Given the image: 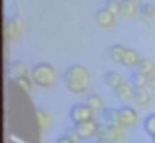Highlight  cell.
<instances>
[{"instance_id":"cell-1","label":"cell","mask_w":155,"mask_h":143,"mask_svg":"<svg viewBox=\"0 0 155 143\" xmlns=\"http://www.w3.org/2000/svg\"><path fill=\"white\" fill-rule=\"evenodd\" d=\"M62 81L65 88L73 93V95H82L88 90L91 76L87 67L79 65V64H73L67 67L62 73Z\"/></svg>"},{"instance_id":"cell-2","label":"cell","mask_w":155,"mask_h":143,"mask_svg":"<svg viewBox=\"0 0 155 143\" xmlns=\"http://www.w3.org/2000/svg\"><path fill=\"white\" fill-rule=\"evenodd\" d=\"M31 79L37 87L41 88H49L55 84L56 79V72L55 67L49 62H38L32 67L31 70Z\"/></svg>"},{"instance_id":"cell-3","label":"cell","mask_w":155,"mask_h":143,"mask_svg":"<svg viewBox=\"0 0 155 143\" xmlns=\"http://www.w3.org/2000/svg\"><path fill=\"white\" fill-rule=\"evenodd\" d=\"M68 117L74 125H78L93 119V110L87 104H74L68 110Z\"/></svg>"},{"instance_id":"cell-4","label":"cell","mask_w":155,"mask_h":143,"mask_svg":"<svg viewBox=\"0 0 155 143\" xmlns=\"http://www.w3.org/2000/svg\"><path fill=\"white\" fill-rule=\"evenodd\" d=\"M97 138H105V140H110L111 143H119L125 138V132L122 128H114V126H110L107 123H99V128H97V134H96Z\"/></svg>"},{"instance_id":"cell-5","label":"cell","mask_w":155,"mask_h":143,"mask_svg":"<svg viewBox=\"0 0 155 143\" xmlns=\"http://www.w3.org/2000/svg\"><path fill=\"white\" fill-rule=\"evenodd\" d=\"M78 134H79L81 138H90V137H94L97 134V128H99V123L94 120V119H90L87 122H82V123H78L74 125Z\"/></svg>"},{"instance_id":"cell-6","label":"cell","mask_w":155,"mask_h":143,"mask_svg":"<svg viewBox=\"0 0 155 143\" xmlns=\"http://www.w3.org/2000/svg\"><path fill=\"white\" fill-rule=\"evenodd\" d=\"M119 119H120V125L125 128V126H132L137 123L138 120V114L137 111L129 107V105H125L122 108H119Z\"/></svg>"},{"instance_id":"cell-7","label":"cell","mask_w":155,"mask_h":143,"mask_svg":"<svg viewBox=\"0 0 155 143\" xmlns=\"http://www.w3.org/2000/svg\"><path fill=\"white\" fill-rule=\"evenodd\" d=\"M21 31H23V22L18 17L6 20V23H5V35H6V38H14Z\"/></svg>"},{"instance_id":"cell-8","label":"cell","mask_w":155,"mask_h":143,"mask_svg":"<svg viewBox=\"0 0 155 143\" xmlns=\"http://www.w3.org/2000/svg\"><path fill=\"white\" fill-rule=\"evenodd\" d=\"M114 20H116V15L111 14L107 8H102V9H97L96 12V22L101 28H111L114 25Z\"/></svg>"},{"instance_id":"cell-9","label":"cell","mask_w":155,"mask_h":143,"mask_svg":"<svg viewBox=\"0 0 155 143\" xmlns=\"http://www.w3.org/2000/svg\"><path fill=\"white\" fill-rule=\"evenodd\" d=\"M102 117H104V120H105L107 125L114 126V128H123L120 125L119 110H116V108H104L102 110Z\"/></svg>"},{"instance_id":"cell-10","label":"cell","mask_w":155,"mask_h":143,"mask_svg":"<svg viewBox=\"0 0 155 143\" xmlns=\"http://www.w3.org/2000/svg\"><path fill=\"white\" fill-rule=\"evenodd\" d=\"M132 101L138 107H146L150 102V93L146 90V87H137V88H134Z\"/></svg>"},{"instance_id":"cell-11","label":"cell","mask_w":155,"mask_h":143,"mask_svg":"<svg viewBox=\"0 0 155 143\" xmlns=\"http://www.w3.org/2000/svg\"><path fill=\"white\" fill-rule=\"evenodd\" d=\"M116 96L120 99V101H125V102H129L132 101V95H134V87L131 84H126V82H122L116 90H114Z\"/></svg>"},{"instance_id":"cell-12","label":"cell","mask_w":155,"mask_h":143,"mask_svg":"<svg viewBox=\"0 0 155 143\" xmlns=\"http://www.w3.org/2000/svg\"><path fill=\"white\" fill-rule=\"evenodd\" d=\"M104 82H105L110 88L116 90V88L123 82V78H122L120 73H117V72L108 70V72H105V73H104Z\"/></svg>"},{"instance_id":"cell-13","label":"cell","mask_w":155,"mask_h":143,"mask_svg":"<svg viewBox=\"0 0 155 143\" xmlns=\"http://www.w3.org/2000/svg\"><path fill=\"white\" fill-rule=\"evenodd\" d=\"M140 61H141V58H140L138 52L134 50V49H128L126 47L125 55H123V59H122V64L126 65V67H137Z\"/></svg>"},{"instance_id":"cell-14","label":"cell","mask_w":155,"mask_h":143,"mask_svg":"<svg viewBox=\"0 0 155 143\" xmlns=\"http://www.w3.org/2000/svg\"><path fill=\"white\" fill-rule=\"evenodd\" d=\"M29 73H31V72L28 70V67H26L21 61H14V62L11 64V75H12L14 79H17V78H25V76H28Z\"/></svg>"},{"instance_id":"cell-15","label":"cell","mask_w":155,"mask_h":143,"mask_svg":"<svg viewBox=\"0 0 155 143\" xmlns=\"http://www.w3.org/2000/svg\"><path fill=\"white\" fill-rule=\"evenodd\" d=\"M35 117H37V123H38L40 129H46V128H49L50 123H52V116H50L47 111L41 110V108H38V110L35 111Z\"/></svg>"},{"instance_id":"cell-16","label":"cell","mask_w":155,"mask_h":143,"mask_svg":"<svg viewBox=\"0 0 155 143\" xmlns=\"http://www.w3.org/2000/svg\"><path fill=\"white\" fill-rule=\"evenodd\" d=\"M125 50H126V47H123L122 44H113V46H110V49H108V55H110V58H111L114 62L122 64Z\"/></svg>"},{"instance_id":"cell-17","label":"cell","mask_w":155,"mask_h":143,"mask_svg":"<svg viewBox=\"0 0 155 143\" xmlns=\"http://www.w3.org/2000/svg\"><path fill=\"white\" fill-rule=\"evenodd\" d=\"M120 12L126 17H134L138 14V8L135 6L134 2H128V0H122L120 2Z\"/></svg>"},{"instance_id":"cell-18","label":"cell","mask_w":155,"mask_h":143,"mask_svg":"<svg viewBox=\"0 0 155 143\" xmlns=\"http://www.w3.org/2000/svg\"><path fill=\"white\" fill-rule=\"evenodd\" d=\"M137 70L140 72V73H143V75H149V73H152V72L155 70V64H153V61L152 59H149V58H141V61L138 62V65H137Z\"/></svg>"},{"instance_id":"cell-19","label":"cell","mask_w":155,"mask_h":143,"mask_svg":"<svg viewBox=\"0 0 155 143\" xmlns=\"http://www.w3.org/2000/svg\"><path fill=\"white\" fill-rule=\"evenodd\" d=\"M85 104H87V105H88L93 111L104 110V99H102L99 95H90V96H87Z\"/></svg>"},{"instance_id":"cell-20","label":"cell","mask_w":155,"mask_h":143,"mask_svg":"<svg viewBox=\"0 0 155 143\" xmlns=\"http://www.w3.org/2000/svg\"><path fill=\"white\" fill-rule=\"evenodd\" d=\"M129 84L137 88V87H146V75L140 73V72H132L131 76H129Z\"/></svg>"},{"instance_id":"cell-21","label":"cell","mask_w":155,"mask_h":143,"mask_svg":"<svg viewBox=\"0 0 155 143\" xmlns=\"http://www.w3.org/2000/svg\"><path fill=\"white\" fill-rule=\"evenodd\" d=\"M143 128H144L146 134H149L150 137H155V113H150L146 116V119L143 122Z\"/></svg>"},{"instance_id":"cell-22","label":"cell","mask_w":155,"mask_h":143,"mask_svg":"<svg viewBox=\"0 0 155 143\" xmlns=\"http://www.w3.org/2000/svg\"><path fill=\"white\" fill-rule=\"evenodd\" d=\"M138 12L146 17V18H155V5L150 3V2H146V3H141L138 6Z\"/></svg>"},{"instance_id":"cell-23","label":"cell","mask_w":155,"mask_h":143,"mask_svg":"<svg viewBox=\"0 0 155 143\" xmlns=\"http://www.w3.org/2000/svg\"><path fill=\"white\" fill-rule=\"evenodd\" d=\"M14 82L18 85V87H21L25 91H31L32 90V84H34V81L29 78V76H25V78H17V79H14Z\"/></svg>"},{"instance_id":"cell-24","label":"cell","mask_w":155,"mask_h":143,"mask_svg":"<svg viewBox=\"0 0 155 143\" xmlns=\"http://www.w3.org/2000/svg\"><path fill=\"white\" fill-rule=\"evenodd\" d=\"M105 8L111 14L117 15L120 12V0H105Z\"/></svg>"},{"instance_id":"cell-25","label":"cell","mask_w":155,"mask_h":143,"mask_svg":"<svg viewBox=\"0 0 155 143\" xmlns=\"http://www.w3.org/2000/svg\"><path fill=\"white\" fill-rule=\"evenodd\" d=\"M64 135H67L73 143H79V141H81V137H79V134H78V131H76L74 126H73V128H67Z\"/></svg>"},{"instance_id":"cell-26","label":"cell","mask_w":155,"mask_h":143,"mask_svg":"<svg viewBox=\"0 0 155 143\" xmlns=\"http://www.w3.org/2000/svg\"><path fill=\"white\" fill-rule=\"evenodd\" d=\"M146 87L155 90V70L152 72V73H149V75L146 76Z\"/></svg>"},{"instance_id":"cell-27","label":"cell","mask_w":155,"mask_h":143,"mask_svg":"<svg viewBox=\"0 0 155 143\" xmlns=\"http://www.w3.org/2000/svg\"><path fill=\"white\" fill-rule=\"evenodd\" d=\"M56 143H73V141H71L67 135H61V137L56 140Z\"/></svg>"},{"instance_id":"cell-28","label":"cell","mask_w":155,"mask_h":143,"mask_svg":"<svg viewBox=\"0 0 155 143\" xmlns=\"http://www.w3.org/2000/svg\"><path fill=\"white\" fill-rule=\"evenodd\" d=\"M94 143H111L110 140H105V138H96Z\"/></svg>"},{"instance_id":"cell-29","label":"cell","mask_w":155,"mask_h":143,"mask_svg":"<svg viewBox=\"0 0 155 143\" xmlns=\"http://www.w3.org/2000/svg\"><path fill=\"white\" fill-rule=\"evenodd\" d=\"M128 2H134V3H137V2H138V0H128Z\"/></svg>"},{"instance_id":"cell-30","label":"cell","mask_w":155,"mask_h":143,"mask_svg":"<svg viewBox=\"0 0 155 143\" xmlns=\"http://www.w3.org/2000/svg\"><path fill=\"white\" fill-rule=\"evenodd\" d=\"M152 143H155V137H152Z\"/></svg>"}]
</instances>
